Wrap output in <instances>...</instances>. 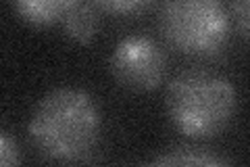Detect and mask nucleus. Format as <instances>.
<instances>
[{
    "instance_id": "nucleus-1",
    "label": "nucleus",
    "mask_w": 250,
    "mask_h": 167,
    "mask_svg": "<svg viewBox=\"0 0 250 167\" xmlns=\"http://www.w3.org/2000/svg\"><path fill=\"white\" fill-rule=\"evenodd\" d=\"M103 117L90 92L73 86L50 90L29 117V138L44 157L77 161L100 140Z\"/></svg>"
},
{
    "instance_id": "nucleus-2",
    "label": "nucleus",
    "mask_w": 250,
    "mask_h": 167,
    "mask_svg": "<svg viewBox=\"0 0 250 167\" xmlns=\"http://www.w3.org/2000/svg\"><path fill=\"white\" fill-rule=\"evenodd\" d=\"M238 109L236 86L207 69H186L169 82L167 111L175 128L192 138H210L231 123Z\"/></svg>"
},
{
    "instance_id": "nucleus-3",
    "label": "nucleus",
    "mask_w": 250,
    "mask_h": 167,
    "mask_svg": "<svg viewBox=\"0 0 250 167\" xmlns=\"http://www.w3.org/2000/svg\"><path fill=\"white\" fill-rule=\"evenodd\" d=\"M159 25L177 50L194 57H215L229 40L231 17L217 0H173L161 6Z\"/></svg>"
},
{
    "instance_id": "nucleus-4",
    "label": "nucleus",
    "mask_w": 250,
    "mask_h": 167,
    "mask_svg": "<svg viewBox=\"0 0 250 167\" xmlns=\"http://www.w3.org/2000/svg\"><path fill=\"white\" fill-rule=\"evenodd\" d=\"M113 77L129 90H154L165 77L167 57L156 40L134 34L119 40L108 57Z\"/></svg>"
},
{
    "instance_id": "nucleus-5",
    "label": "nucleus",
    "mask_w": 250,
    "mask_h": 167,
    "mask_svg": "<svg viewBox=\"0 0 250 167\" xmlns=\"http://www.w3.org/2000/svg\"><path fill=\"white\" fill-rule=\"evenodd\" d=\"M96 2H82V0H67V9L62 13L59 25L75 42L88 44L98 31L100 15Z\"/></svg>"
},
{
    "instance_id": "nucleus-6",
    "label": "nucleus",
    "mask_w": 250,
    "mask_h": 167,
    "mask_svg": "<svg viewBox=\"0 0 250 167\" xmlns=\"http://www.w3.org/2000/svg\"><path fill=\"white\" fill-rule=\"evenodd\" d=\"M150 167H231L223 157L196 146H177L163 153Z\"/></svg>"
},
{
    "instance_id": "nucleus-7",
    "label": "nucleus",
    "mask_w": 250,
    "mask_h": 167,
    "mask_svg": "<svg viewBox=\"0 0 250 167\" xmlns=\"http://www.w3.org/2000/svg\"><path fill=\"white\" fill-rule=\"evenodd\" d=\"M15 13L31 25H52L59 23L67 9V0H21L13 2Z\"/></svg>"
},
{
    "instance_id": "nucleus-8",
    "label": "nucleus",
    "mask_w": 250,
    "mask_h": 167,
    "mask_svg": "<svg viewBox=\"0 0 250 167\" xmlns=\"http://www.w3.org/2000/svg\"><path fill=\"white\" fill-rule=\"evenodd\" d=\"M0 167H21V150L9 134L0 130Z\"/></svg>"
},
{
    "instance_id": "nucleus-9",
    "label": "nucleus",
    "mask_w": 250,
    "mask_h": 167,
    "mask_svg": "<svg viewBox=\"0 0 250 167\" xmlns=\"http://www.w3.org/2000/svg\"><path fill=\"white\" fill-rule=\"evenodd\" d=\"M98 9H104V11H113V13H136V11H142L148 6V2H142V0H129V2H96Z\"/></svg>"
},
{
    "instance_id": "nucleus-10",
    "label": "nucleus",
    "mask_w": 250,
    "mask_h": 167,
    "mask_svg": "<svg viewBox=\"0 0 250 167\" xmlns=\"http://www.w3.org/2000/svg\"><path fill=\"white\" fill-rule=\"evenodd\" d=\"M248 9L250 4L246 0H242V2H233L231 11H233V17H238V23H240V34L242 36H248Z\"/></svg>"
}]
</instances>
